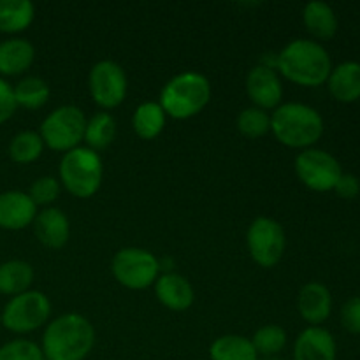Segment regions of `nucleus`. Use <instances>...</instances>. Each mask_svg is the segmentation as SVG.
<instances>
[{
	"mask_svg": "<svg viewBox=\"0 0 360 360\" xmlns=\"http://www.w3.org/2000/svg\"><path fill=\"white\" fill-rule=\"evenodd\" d=\"M274 69L294 84L316 88L327 83L333 62L320 42L313 39H295L278 53L274 58Z\"/></svg>",
	"mask_w": 360,
	"mask_h": 360,
	"instance_id": "f257e3e1",
	"label": "nucleus"
},
{
	"mask_svg": "<svg viewBox=\"0 0 360 360\" xmlns=\"http://www.w3.org/2000/svg\"><path fill=\"white\" fill-rule=\"evenodd\" d=\"M95 347V327L79 313H65L48 322L41 350L46 360H84Z\"/></svg>",
	"mask_w": 360,
	"mask_h": 360,
	"instance_id": "f03ea898",
	"label": "nucleus"
},
{
	"mask_svg": "<svg viewBox=\"0 0 360 360\" xmlns=\"http://www.w3.org/2000/svg\"><path fill=\"white\" fill-rule=\"evenodd\" d=\"M271 134L283 146L308 150L323 134V118L315 108L302 102H285L271 112Z\"/></svg>",
	"mask_w": 360,
	"mask_h": 360,
	"instance_id": "7ed1b4c3",
	"label": "nucleus"
},
{
	"mask_svg": "<svg viewBox=\"0 0 360 360\" xmlns=\"http://www.w3.org/2000/svg\"><path fill=\"white\" fill-rule=\"evenodd\" d=\"M211 101V83L204 74L185 70L176 74L160 91L165 115L172 120H190L202 112Z\"/></svg>",
	"mask_w": 360,
	"mask_h": 360,
	"instance_id": "20e7f679",
	"label": "nucleus"
},
{
	"mask_svg": "<svg viewBox=\"0 0 360 360\" xmlns=\"http://www.w3.org/2000/svg\"><path fill=\"white\" fill-rule=\"evenodd\" d=\"M60 185L76 199H90L98 192L104 178V162L97 151L77 146L63 153L58 165Z\"/></svg>",
	"mask_w": 360,
	"mask_h": 360,
	"instance_id": "39448f33",
	"label": "nucleus"
},
{
	"mask_svg": "<svg viewBox=\"0 0 360 360\" xmlns=\"http://www.w3.org/2000/svg\"><path fill=\"white\" fill-rule=\"evenodd\" d=\"M86 116L77 105H60L42 120L39 127V136L46 148L60 153L81 146L86 129Z\"/></svg>",
	"mask_w": 360,
	"mask_h": 360,
	"instance_id": "423d86ee",
	"label": "nucleus"
},
{
	"mask_svg": "<svg viewBox=\"0 0 360 360\" xmlns=\"http://www.w3.org/2000/svg\"><path fill=\"white\" fill-rule=\"evenodd\" d=\"M51 301L44 292L28 290L14 295L0 313V326L13 334H30L48 326Z\"/></svg>",
	"mask_w": 360,
	"mask_h": 360,
	"instance_id": "0eeeda50",
	"label": "nucleus"
},
{
	"mask_svg": "<svg viewBox=\"0 0 360 360\" xmlns=\"http://www.w3.org/2000/svg\"><path fill=\"white\" fill-rule=\"evenodd\" d=\"M115 280L129 290H146L158 280L160 260L144 248H122L115 253L111 262Z\"/></svg>",
	"mask_w": 360,
	"mask_h": 360,
	"instance_id": "6e6552de",
	"label": "nucleus"
},
{
	"mask_svg": "<svg viewBox=\"0 0 360 360\" xmlns=\"http://www.w3.org/2000/svg\"><path fill=\"white\" fill-rule=\"evenodd\" d=\"M246 246L250 257L264 269L278 266L287 248V238L281 224L274 218L259 217L250 224L246 232Z\"/></svg>",
	"mask_w": 360,
	"mask_h": 360,
	"instance_id": "1a4fd4ad",
	"label": "nucleus"
},
{
	"mask_svg": "<svg viewBox=\"0 0 360 360\" xmlns=\"http://www.w3.org/2000/svg\"><path fill=\"white\" fill-rule=\"evenodd\" d=\"M90 97L102 111H111L123 104L129 91V79L120 63L112 60H101L88 74Z\"/></svg>",
	"mask_w": 360,
	"mask_h": 360,
	"instance_id": "9d476101",
	"label": "nucleus"
},
{
	"mask_svg": "<svg viewBox=\"0 0 360 360\" xmlns=\"http://www.w3.org/2000/svg\"><path fill=\"white\" fill-rule=\"evenodd\" d=\"M295 174L313 192H330L341 178V164L329 151L319 148L302 150L295 158Z\"/></svg>",
	"mask_w": 360,
	"mask_h": 360,
	"instance_id": "9b49d317",
	"label": "nucleus"
},
{
	"mask_svg": "<svg viewBox=\"0 0 360 360\" xmlns=\"http://www.w3.org/2000/svg\"><path fill=\"white\" fill-rule=\"evenodd\" d=\"M246 95L253 105L264 111H274L283 98V84L273 65L259 63L246 76Z\"/></svg>",
	"mask_w": 360,
	"mask_h": 360,
	"instance_id": "f8f14e48",
	"label": "nucleus"
},
{
	"mask_svg": "<svg viewBox=\"0 0 360 360\" xmlns=\"http://www.w3.org/2000/svg\"><path fill=\"white\" fill-rule=\"evenodd\" d=\"M37 206L27 192L7 190L0 193V229L4 231H23L34 224Z\"/></svg>",
	"mask_w": 360,
	"mask_h": 360,
	"instance_id": "ddd939ff",
	"label": "nucleus"
},
{
	"mask_svg": "<svg viewBox=\"0 0 360 360\" xmlns=\"http://www.w3.org/2000/svg\"><path fill=\"white\" fill-rule=\"evenodd\" d=\"M35 238L42 246L49 250H60L69 243L70 221L67 214L58 207H44L34 220Z\"/></svg>",
	"mask_w": 360,
	"mask_h": 360,
	"instance_id": "4468645a",
	"label": "nucleus"
},
{
	"mask_svg": "<svg viewBox=\"0 0 360 360\" xmlns=\"http://www.w3.org/2000/svg\"><path fill=\"white\" fill-rule=\"evenodd\" d=\"M297 309L304 322L311 323V327H319L329 319L333 309V295L329 288L319 281L302 285L297 295Z\"/></svg>",
	"mask_w": 360,
	"mask_h": 360,
	"instance_id": "2eb2a0df",
	"label": "nucleus"
},
{
	"mask_svg": "<svg viewBox=\"0 0 360 360\" xmlns=\"http://www.w3.org/2000/svg\"><path fill=\"white\" fill-rule=\"evenodd\" d=\"M155 295L164 308L171 311H186L195 301L192 283L178 273H165L155 281Z\"/></svg>",
	"mask_w": 360,
	"mask_h": 360,
	"instance_id": "dca6fc26",
	"label": "nucleus"
},
{
	"mask_svg": "<svg viewBox=\"0 0 360 360\" xmlns=\"http://www.w3.org/2000/svg\"><path fill=\"white\" fill-rule=\"evenodd\" d=\"M294 360H336V341L323 327H306L294 343Z\"/></svg>",
	"mask_w": 360,
	"mask_h": 360,
	"instance_id": "f3484780",
	"label": "nucleus"
},
{
	"mask_svg": "<svg viewBox=\"0 0 360 360\" xmlns=\"http://www.w3.org/2000/svg\"><path fill=\"white\" fill-rule=\"evenodd\" d=\"M35 60V48L30 41L11 37L0 42V77H16L27 72Z\"/></svg>",
	"mask_w": 360,
	"mask_h": 360,
	"instance_id": "a211bd4d",
	"label": "nucleus"
},
{
	"mask_svg": "<svg viewBox=\"0 0 360 360\" xmlns=\"http://www.w3.org/2000/svg\"><path fill=\"white\" fill-rule=\"evenodd\" d=\"M327 88L334 101L352 104L360 98V63L343 62L330 70Z\"/></svg>",
	"mask_w": 360,
	"mask_h": 360,
	"instance_id": "6ab92c4d",
	"label": "nucleus"
},
{
	"mask_svg": "<svg viewBox=\"0 0 360 360\" xmlns=\"http://www.w3.org/2000/svg\"><path fill=\"white\" fill-rule=\"evenodd\" d=\"M302 21H304L306 30L319 41H329L338 32L336 13L329 4L320 2V0L306 4L302 11Z\"/></svg>",
	"mask_w": 360,
	"mask_h": 360,
	"instance_id": "aec40b11",
	"label": "nucleus"
},
{
	"mask_svg": "<svg viewBox=\"0 0 360 360\" xmlns=\"http://www.w3.org/2000/svg\"><path fill=\"white\" fill-rule=\"evenodd\" d=\"M35 18L30 0H0V34L16 35L27 30Z\"/></svg>",
	"mask_w": 360,
	"mask_h": 360,
	"instance_id": "412c9836",
	"label": "nucleus"
},
{
	"mask_svg": "<svg viewBox=\"0 0 360 360\" xmlns=\"http://www.w3.org/2000/svg\"><path fill=\"white\" fill-rule=\"evenodd\" d=\"M34 267L25 260H7L0 264V294L20 295L30 290L34 283Z\"/></svg>",
	"mask_w": 360,
	"mask_h": 360,
	"instance_id": "4be33fe9",
	"label": "nucleus"
},
{
	"mask_svg": "<svg viewBox=\"0 0 360 360\" xmlns=\"http://www.w3.org/2000/svg\"><path fill=\"white\" fill-rule=\"evenodd\" d=\"M167 115L158 102H143L132 115V129L143 141H153L164 132Z\"/></svg>",
	"mask_w": 360,
	"mask_h": 360,
	"instance_id": "5701e85b",
	"label": "nucleus"
},
{
	"mask_svg": "<svg viewBox=\"0 0 360 360\" xmlns=\"http://www.w3.org/2000/svg\"><path fill=\"white\" fill-rule=\"evenodd\" d=\"M211 360H259L252 340L239 334H225L217 338L210 347Z\"/></svg>",
	"mask_w": 360,
	"mask_h": 360,
	"instance_id": "b1692460",
	"label": "nucleus"
},
{
	"mask_svg": "<svg viewBox=\"0 0 360 360\" xmlns=\"http://www.w3.org/2000/svg\"><path fill=\"white\" fill-rule=\"evenodd\" d=\"M13 91L18 108L28 109V111L44 108L48 104L49 97H51L49 84L42 77L37 76H27L20 79L13 86Z\"/></svg>",
	"mask_w": 360,
	"mask_h": 360,
	"instance_id": "393cba45",
	"label": "nucleus"
},
{
	"mask_svg": "<svg viewBox=\"0 0 360 360\" xmlns=\"http://www.w3.org/2000/svg\"><path fill=\"white\" fill-rule=\"evenodd\" d=\"M116 120L108 111L95 112L91 118L86 120V129H84V143L86 148L94 151H102L112 144L116 137Z\"/></svg>",
	"mask_w": 360,
	"mask_h": 360,
	"instance_id": "a878e982",
	"label": "nucleus"
},
{
	"mask_svg": "<svg viewBox=\"0 0 360 360\" xmlns=\"http://www.w3.org/2000/svg\"><path fill=\"white\" fill-rule=\"evenodd\" d=\"M42 151H44V143L39 132H34V130L18 132L9 143V158L14 164H32L41 158Z\"/></svg>",
	"mask_w": 360,
	"mask_h": 360,
	"instance_id": "bb28decb",
	"label": "nucleus"
},
{
	"mask_svg": "<svg viewBox=\"0 0 360 360\" xmlns=\"http://www.w3.org/2000/svg\"><path fill=\"white\" fill-rule=\"evenodd\" d=\"M252 345L255 348L257 355L278 357V354L283 352V348L287 347V333H285L283 327L269 323V326H264L255 330L252 338Z\"/></svg>",
	"mask_w": 360,
	"mask_h": 360,
	"instance_id": "cd10ccee",
	"label": "nucleus"
},
{
	"mask_svg": "<svg viewBox=\"0 0 360 360\" xmlns=\"http://www.w3.org/2000/svg\"><path fill=\"white\" fill-rule=\"evenodd\" d=\"M236 127L246 139H260L271 132V115L264 109L252 105L239 112Z\"/></svg>",
	"mask_w": 360,
	"mask_h": 360,
	"instance_id": "c85d7f7f",
	"label": "nucleus"
},
{
	"mask_svg": "<svg viewBox=\"0 0 360 360\" xmlns=\"http://www.w3.org/2000/svg\"><path fill=\"white\" fill-rule=\"evenodd\" d=\"M60 192H62V185L58 179L53 176H42L32 183L27 193L37 207H51V204L60 197Z\"/></svg>",
	"mask_w": 360,
	"mask_h": 360,
	"instance_id": "c756f323",
	"label": "nucleus"
},
{
	"mask_svg": "<svg viewBox=\"0 0 360 360\" xmlns=\"http://www.w3.org/2000/svg\"><path fill=\"white\" fill-rule=\"evenodd\" d=\"M0 360H46L41 347L30 340H13L0 347Z\"/></svg>",
	"mask_w": 360,
	"mask_h": 360,
	"instance_id": "7c9ffc66",
	"label": "nucleus"
},
{
	"mask_svg": "<svg viewBox=\"0 0 360 360\" xmlns=\"http://www.w3.org/2000/svg\"><path fill=\"white\" fill-rule=\"evenodd\" d=\"M341 323L350 334H360V297H352L345 302Z\"/></svg>",
	"mask_w": 360,
	"mask_h": 360,
	"instance_id": "2f4dec72",
	"label": "nucleus"
},
{
	"mask_svg": "<svg viewBox=\"0 0 360 360\" xmlns=\"http://www.w3.org/2000/svg\"><path fill=\"white\" fill-rule=\"evenodd\" d=\"M18 104L14 101L13 84L7 83L4 77H0V125L9 122L16 112Z\"/></svg>",
	"mask_w": 360,
	"mask_h": 360,
	"instance_id": "473e14b6",
	"label": "nucleus"
},
{
	"mask_svg": "<svg viewBox=\"0 0 360 360\" xmlns=\"http://www.w3.org/2000/svg\"><path fill=\"white\" fill-rule=\"evenodd\" d=\"M334 192L338 193V197L341 199L352 200L360 193V181L357 176L354 174H341V178L338 179L336 186H334Z\"/></svg>",
	"mask_w": 360,
	"mask_h": 360,
	"instance_id": "72a5a7b5",
	"label": "nucleus"
},
{
	"mask_svg": "<svg viewBox=\"0 0 360 360\" xmlns=\"http://www.w3.org/2000/svg\"><path fill=\"white\" fill-rule=\"evenodd\" d=\"M259 360H283V359H280V357H262Z\"/></svg>",
	"mask_w": 360,
	"mask_h": 360,
	"instance_id": "f704fd0d",
	"label": "nucleus"
}]
</instances>
